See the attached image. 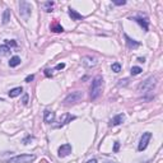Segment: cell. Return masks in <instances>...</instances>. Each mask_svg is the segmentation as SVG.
Segmentation results:
<instances>
[{"mask_svg":"<svg viewBox=\"0 0 163 163\" xmlns=\"http://www.w3.org/2000/svg\"><path fill=\"white\" fill-rule=\"evenodd\" d=\"M82 63H83V65L87 66V68H90V66H94L97 64V61H96V59L90 58V56H84Z\"/></svg>","mask_w":163,"mask_h":163,"instance_id":"cell-13","label":"cell"},{"mask_svg":"<svg viewBox=\"0 0 163 163\" xmlns=\"http://www.w3.org/2000/svg\"><path fill=\"white\" fill-rule=\"evenodd\" d=\"M36 161L34 154H20L7 161V163H32Z\"/></svg>","mask_w":163,"mask_h":163,"instance_id":"cell-2","label":"cell"},{"mask_svg":"<svg viewBox=\"0 0 163 163\" xmlns=\"http://www.w3.org/2000/svg\"><path fill=\"white\" fill-rule=\"evenodd\" d=\"M71 120H75V116H71L70 114H64L63 116H61L60 121H59V125H56L55 127H60V126H64L65 124H68V122H70Z\"/></svg>","mask_w":163,"mask_h":163,"instance_id":"cell-10","label":"cell"},{"mask_svg":"<svg viewBox=\"0 0 163 163\" xmlns=\"http://www.w3.org/2000/svg\"><path fill=\"white\" fill-rule=\"evenodd\" d=\"M87 163H97V159H94V158H93V159H89Z\"/></svg>","mask_w":163,"mask_h":163,"instance_id":"cell-31","label":"cell"},{"mask_svg":"<svg viewBox=\"0 0 163 163\" xmlns=\"http://www.w3.org/2000/svg\"><path fill=\"white\" fill-rule=\"evenodd\" d=\"M10 54V47H8L7 45H0V58L7 56Z\"/></svg>","mask_w":163,"mask_h":163,"instance_id":"cell-18","label":"cell"},{"mask_svg":"<svg viewBox=\"0 0 163 163\" xmlns=\"http://www.w3.org/2000/svg\"><path fill=\"white\" fill-rule=\"evenodd\" d=\"M9 20H10V10L5 9L3 13V24H8Z\"/></svg>","mask_w":163,"mask_h":163,"instance_id":"cell-19","label":"cell"},{"mask_svg":"<svg viewBox=\"0 0 163 163\" xmlns=\"http://www.w3.org/2000/svg\"><path fill=\"white\" fill-rule=\"evenodd\" d=\"M23 92V88L22 87H17V88H13L9 90V97L10 98H15V97H18L20 93Z\"/></svg>","mask_w":163,"mask_h":163,"instance_id":"cell-16","label":"cell"},{"mask_svg":"<svg viewBox=\"0 0 163 163\" xmlns=\"http://www.w3.org/2000/svg\"><path fill=\"white\" fill-rule=\"evenodd\" d=\"M50 29L52 31V32L55 33H61V32H64V28L61 27V24L59 22H54L52 24L50 25Z\"/></svg>","mask_w":163,"mask_h":163,"instance_id":"cell-15","label":"cell"},{"mask_svg":"<svg viewBox=\"0 0 163 163\" xmlns=\"http://www.w3.org/2000/svg\"><path fill=\"white\" fill-rule=\"evenodd\" d=\"M157 83V78L156 76H149L147 80H144L143 83L139 84V87H138V89H139L140 92H147V90H152L153 88H154V85Z\"/></svg>","mask_w":163,"mask_h":163,"instance_id":"cell-3","label":"cell"},{"mask_svg":"<svg viewBox=\"0 0 163 163\" xmlns=\"http://www.w3.org/2000/svg\"><path fill=\"white\" fill-rule=\"evenodd\" d=\"M130 20H135L136 23H139L141 27H143V29L145 31V32H148V31H149V23H148L147 19L140 18V17H132V18H130Z\"/></svg>","mask_w":163,"mask_h":163,"instance_id":"cell-9","label":"cell"},{"mask_svg":"<svg viewBox=\"0 0 163 163\" xmlns=\"http://www.w3.org/2000/svg\"><path fill=\"white\" fill-rule=\"evenodd\" d=\"M52 7H54V1H47V3H43V8H45V12H52Z\"/></svg>","mask_w":163,"mask_h":163,"instance_id":"cell-20","label":"cell"},{"mask_svg":"<svg viewBox=\"0 0 163 163\" xmlns=\"http://www.w3.org/2000/svg\"><path fill=\"white\" fill-rule=\"evenodd\" d=\"M102 90H103V78L101 75H97L90 85V98L97 99L101 96Z\"/></svg>","mask_w":163,"mask_h":163,"instance_id":"cell-1","label":"cell"},{"mask_svg":"<svg viewBox=\"0 0 163 163\" xmlns=\"http://www.w3.org/2000/svg\"><path fill=\"white\" fill-rule=\"evenodd\" d=\"M119 149H120V143H119V141H116V143H115V145H114V152H115V153H117V152H119Z\"/></svg>","mask_w":163,"mask_h":163,"instance_id":"cell-25","label":"cell"},{"mask_svg":"<svg viewBox=\"0 0 163 163\" xmlns=\"http://www.w3.org/2000/svg\"><path fill=\"white\" fill-rule=\"evenodd\" d=\"M31 12H32V7H31V4L27 3V1H20V4H19V14H20V17L27 20L29 18V15H31Z\"/></svg>","mask_w":163,"mask_h":163,"instance_id":"cell-4","label":"cell"},{"mask_svg":"<svg viewBox=\"0 0 163 163\" xmlns=\"http://www.w3.org/2000/svg\"><path fill=\"white\" fill-rule=\"evenodd\" d=\"M141 68H139V66H132L131 68V75H138L141 73Z\"/></svg>","mask_w":163,"mask_h":163,"instance_id":"cell-22","label":"cell"},{"mask_svg":"<svg viewBox=\"0 0 163 163\" xmlns=\"http://www.w3.org/2000/svg\"><path fill=\"white\" fill-rule=\"evenodd\" d=\"M124 121H125V115L124 114H119V115H116L114 119L110 121V126H117V125L122 124Z\"/></svg>","mask_w":163,"mask_h":163,"instance_id":"cell-12","label":"cell"},{"mask_svg":"<svg viewBox=\"0 0 163 163\" xmlns=\"http://www.w3.org/2000/svg\"><path fill=\"white\" fill-rule=\"evenodd\" d=\"M82 97H83V94H82V92H79V90L73 92V93H70V94L64 99V103H65V105L76 103V102H79V101H80Z\"/></svg>","mask_w":163,"mask_h":163,"instance_id":"cell-6","label":"cell"},{"mask_svg":"<svg viewBox=\"0 0 163 163\" xmlns=\"http://www.w3.org/2000/svg\"><path fill=\"white\" fill-rule=\"evenodd\" d=\"M5 45H7L8 46V47H9V46H10V47H17V42H15V41H13V40H5Z\"/></svg>","mask_w":163,"mask_h":163,"instance_id":"cell-23","label":"cell"},{"mask_svg":"<svg viewBox=\"0 0 163 163\" xmlns=\"http://www.w3.org/2000/svg\"><path fill=\"white\" fill-rule=\"evenodd\" d=\"M33 79H34V75H28L27 78H25V82H27V83H31Z\"/></svg>","mask_w":163,"mask_h":163,"instance_id":"cell-27","label":"cell"},{"mask_svg":"<svg viewBox=\"0 0 163 163\" xmlns=\"http://www.w3.org/2000/svg\"><path fill=\"white\" fill-rule=\"evenodd\" d=\"M20 61L22 60H20L19 56H13V58L9 60V66L10 68H15V66H18L20 64Z\"/></svg>","mask_w":163,"mask_h":163,"instance_id":"cell-17","label":"cell"},{"mask_svg":"<svg viewBox=\"0 0 163 163\" xmlns=\"http://www.w3.org/2000/svg\"><path fill=\"white\" fill-rule=\"evenodd\" d=\"M22 102H23V105H27L28 103V94H24L23 96V101Z\"/></svg>","mask_w":163,"mask_h":163,"instance_id":"cell-28","label":"cell"},{"mask_svg":"<svg viewBox=\"0 0 163 163\" xmlns=\"http://www.w3.org/2000/svg\"><path fill=\"white\" fill-rule=\"evenodd\" d=\"M45 75H46V76H49V78H51V76H52V73H51V71H50L49 69H46V70H45Z\"/></svg>","mask_w":163,"mask_h":163,"instance_id":"cell-29","label":"cell"},{"mask_svg":"<svg viewBox=\"0 0 163 163\" xmlns=\"http://www.w3.org/2000/svg\"><path fill=\"white\" fill-rule=\"evenodd\" d=\"M64 68H65V64H64V63L58 64V65L55 66V69H56V70H60V69H64Z\"/></svg>","mask_w":163,"mask_h":163,"instance_id":"cell-26","label":"cell"},{"mask_svg":"<svg viewBox=\"0 0 163 163\" xmlns=\"http://www.w3.org/2000/svg\"><path fill=\"white\" fill-rule=\"evenodd\" d=\"M107 163H115V162H107Z\"/></svg>","mask_w":163,"mask_h":163,"instance_id":"cell-32","label":"cell"},{"mask_svg":"<svg viewBox=\"0 0 163 163\" xmlns=\"http://www.w3.org/2000/svg\"><path fill=\"white\" fill-rule=\"evenodd\" d=\"M152 138V132H144L140 138V141H139V145H138V150L139 152H143L147 149L148 144H149V140Z\"/></svg>","mask_w":163,"mask_h":163,"instance_id":"cell-5","label":"cell"},{"mask_svg":"<svg viewBox=\"0 0 163 163\" xmlns=\"http://www.w3.org/2000/svg\"><path fill=\"white\" fill-rule=\"evenodd\" d=\"M125 40H126V46H127V49H130V50H134V49H136V47H139V46H140V42H138V41L130 38L126 33H125Z\"/></svg>","mask_w":163,"mask_h":163,"instance_id":"cell-11","label":"cell"},{"mask_svg":"<svg viewBox=\"0 0 163 163\" xmlns=\"http://www.w3.org/2000/svg\"><path fill=\"white\" fill-rule=\"evenodd\" d=\"M69 17L71 18V20H82V19H84V15L79 14L76 10L71 9V8H69Z\"/></svg>","mask_w":163,"mask_h":163,"instance_id":"cell-14","label":"cell"},{"mask_svg":"<svg viewBox=\"0 0 163 163\" xmlns=\"http://www.w3.org/2000/svg\"><path fill=\"white\" fill-rule=\"evenodd\" d=\"M56 119V114L54 111H50V110H46L43 112V121L46 124H51V122H54Z\"/></svg>","mask_w":163,"mask_h":163,"instance_id":"cell-8","label":"cell"},{"mask_svg":"<svg viewBox=\"0 0 163 163\" xmlns=\"http://www.w3.org/2000/svg\"><path fill=\"white\" fill-rule=\"evenodd\" d=\"M71 150H73V148H71V145L70 144H64V145H61L60 148H59V153H58V156L60 157V158H64V157H68L70 153H71Z\"/></svg>","mask_w":163,"mask_h":163,"instance_id":"cell-7","label":"cell"},{"mask_svg":"<svg viewBox=\"0 0 163 163\" xmlns=\"http://www.w3.org/2000/svg\"><path fill=\"white\" fill-rule=\"evenodd\" d=\"M111 69H112L114 73H120V71H121V65L119 63H114L111 65Z\"/></svg>","mask_w":163,"mask_h":163,"instance_id":"cell-21","label":"cell"},{"mask_svg":"<svg viewBox=\"0 0 163 163\" xmlns=\"http://www.w3.org/2000/svg\"><path fill=\"white\" fill-rule=\"evenodd\" d=\"M114 4H115V5H119V7H121V5H125L126 1H125V0H115Z\"/></svg>","mask_w":163,"mask_h":163,"instance_id":"cell-24","label":"cell"},{"mask_svg":"<svg viewBox=\"0 0 163 163\" xmlns=\"http://www.w3.org/2000/svg\"><path fill=\"white\" fill-rule=\"evenodd\" d=\"M138 61H139V63H144L145 59L144 58H138Z\"/></svg>","mask_w":163,"mask_h":163,"instance_id":"cell-30","label":"cell"}]
</instances>
